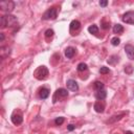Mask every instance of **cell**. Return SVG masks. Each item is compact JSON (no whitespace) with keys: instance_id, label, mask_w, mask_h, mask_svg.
<instances>
[{"instance_id":"cell-1","label":"cell","mask_w":134,"mask_h":134,"mask_svg":"<svg viewBox=\"0 0 134 134\" xmlns=\"http://www.w3.org/2000/svg\"><path fill=\"white\" fill-rule=\"evenodd\" d=\"M17 23V17L13 16V15H4L1 16L0 18V24L2 28H5L7 26H14Z\"/></svg>"},{"instance_id":"cell-2","label":"cell","mask_w":134,"mask_h":134,"mask_svg":"<svg viewBox=\"0 0 134 134\" xmlns=\"http://www.w3.org/2000/svg\"><path fill=\"white\" fill-rule=\"evenodd\" d=\"M34 75L37 80H45L48 76V69L45 66H40L36 69Z\"/></svg>"},{"instance_id":"cell-3","label":"cell","mask_w":134,"mask_h":134,"mask_svg":"<svg viewBox=\"0 0 134 134\" xmlns=\"http://www.w3.org/2000/svg\"><path fill=\"white\" fill-rule=\"evenodd\" d=\"M57 17H58V9H57V7H51L49 9H47L43 14L42 19L43 20H54Z\"/></svg>"},{"instance_id":"cell-4","label":"cell","mask_w":134,"mask_h":134,"mask_svg":"<svg viewBox=\"0 0 134 134\" xmlns=\"http://www.w3.org/2000/svg\"><path fill=\"white\" fill-rule=\"evenodd\" d=\"M0 7L2 10L6 12V13H10L15 8V3L13 1H2L0 3Z\"/></svg>"},{"instance_id":"cell-5","label":"cell","mask_w":134,"mask_h":134,"mask_svg":"<svg viewBox=\"0 0 134 134\" xmlns=\"http://www.w3.org/2000/svg\"><path fill=\"white\" fill-rule=\"evenodd\" d=\"M121 20L125 23L128 24H134V12L133 10H129L127 13H125L121 17Z\"/></svg>"},{"instance_id":"cell-6","label":"cell","mask_w":134,"mask_h":134,"mask_svg":"<svg viewBox=\"0 0 134 134\" xmlns=\"http://www.w3.org/2000/svg\"><path fill=\"white\" fill-rule=\"evenodd\" d=\"M66 96H68V91H67L66 89H64V88H59V89L55 91L52 100H53V103H57L58 97H59V98H60V97H63V98H64V97H66Z\"/></svg>"},{"instance_id":"cell-7","label":"cell","mask_w":134,"mask_h":134,"mask_svg":"<svg viewBox=\"0 0 134 134\" xmlns=\"http://www.w3.org/2000/svg\"><path fill=\"white\" fill-rule=\"evenodd\" d=\"M125 51L130 60H134V46L131 44H127L125 46Z\"/></svg>"},{"instance_id":"cell-8","label":"cell","mask_w":134,"mask_h":134,"mask_svg":"<svg viewBox=\"0 0 134 134\" xmlns=\"http://www.w3.org/2000/svg\"><path fill=\"white\" fill-rule=\"evenodd\" d=\"M125 115H126V112H121V113H119V114H115V115H113L112 117H110L106 122H107V124H113V122H115V121L120 120Z\"/></svg>"},{"instance_id":"cell-9","label":"cell","mask_w":134,"mask_h":134,"mask_svg":"<svg viewBox=\"0 0 134 134\" xmlns=\"http://www.w3.org/2000/svg\"><path fill=\"white\" fill-rule=\"evenodd\" d=\"M66 85H67V88L71 91H77L79 90V85L74 80H68Z\"/></svg>"},{"instance_id":"cell-10","label":"cell","mask_w":134,"mask_h":134,"mask_svg":"<svg viewBox=\"0 0 134 134\" xmlns=\"http://www.w3.org/2000/svg\"><path fill=\"white\" fill-rule=\"evenodd\" d=\"M10 118H12V121H13L14 125H20L23 120V117H22L21 113H14Z\"/></svg>"},{"instance_id":"cell-11","label":"cell","mask_w":134,"mask_h":134,"mask_svg":"<svg viewBox=\"0 0 134 134\" xmlns=\"http://www.w3.org/2000/svg\"><path fill=\"white\" fill-rule=\"evenodd\" d=\"M80 27H81V23H80V21H77V20H73V21H71V23H70V25H69L70 32H73V31L79 30Z\"/></svg>"},{"instance_id":"cell-12","label":"cell","mask_w":134,"mask_h":134,"mask_svg":"<svg viewBox=\"0 0 134 134\" xmlns=\"http://www.w3.org/2000/svg\"><path fill=\"white\" fill-rule=\"evenodd\" d=\"M9 53H10V48L8 46H2L0 48V55L2 59H5L6 57H8Z\"/></svg>"},{"instance_id":"cell-13","label":"cell","mask_w":134,"mask_h":134,"mask_svg":"<svg viewBox=\"0 0 134 134\" xmlns=\"http://www.w3.org/2000/svg\"><path fill=\"white\" fill-rule=\"evenodd\" d=\"M74 53H75V49H74L73 47H71V46H69V47H67V48L65 49V57H66L67 59L73 58Z\"/></svg>"},{"instance_id":"cell-14","label":"cell","mask_w":134,"mask_h":134,"mask_svg":"<svg viewBox=\"0 0 134 134\" xmlns=\"http://www.w3.org/2000/svg\"><path fill=\"white\" fill-rule=\"evenodd\" d=\"M93 108H94L95 112H97V113H103L104 110H105V105H104L103 103H100V102H96V103L94 104Z\"/></svg>"},{"instance_id":"cell-15","label":"cell","mask_w":134,"mask_h":134,"mask_svg":"<svg viewBox=\"0 0 134 134\" xmlns=\"http://www.w3.org/2000/svg\"><path fill=\"white\" fill-rule=\"evenodd\" d=\"M106 96H107V91L104 90V89L98 90V91L96 92V94H95V97H96L98 100H103V99H105Z\"/></svg>"},{"instance_id":"cell-16","label":"cell","mask_w":134,"mask_h":134,"mask_svg":"<svg viewBox=\"0 0 134 134\" xmlns=\"http://www.w3.org/2000/svg\"><path fill=\"white\" fill-rule=\"evenodd\" d=\"M39 95H40V97H41L42 99H45V98H47L48 95H49V90H48L47 88H41L40 91H39Z\"/></svg>"},{"instance_id":"cell-17","label":"cell","mask_w":134,"mask_h":134,"mask_svg":"<svg viewBox=\"0 0 134 134\" xmlns=\"http://www.w3.org/2000/svg\"><path fill=\"white\" fill-rule=\"evenodd\" d=\"M113 32H114V34H122V32H124V27H122V25H120V24H115V25L113 26Z\"/></svg>"},{"instance_id":"cell-18","label":"cell","mask_w":134,"mask_h":134,"mask_svg":"<svg viewBox=\"0 0 134 134\" xmlns=\"http://www.w3.org/2000/svg\"><path fill=\"white\" fill-rule=\"evenodd\" d=\"M88 31H89L90 34H92V35H96V34L98 32V27H97L95 24L90 25V26L88 27Z\"/></svg>"},{"instance_id":"cell-19","label":"cell","mask_w":134,"mask_h":134,"mask_svg":"<svg viewBox=\"0 0 134 134\" xmlns=\"http://www.w3.org/2000/svg\"><path fill=\"white\" fill-rule=\"evenodd\" d=\"M94 89H96V91H98V90H102V89H104V84L102 83V82H99V81H96L95 83H94Z\"/></svg>"},{"instance_id":"cell-20","label":"cell","mask_w":134,"mask_h":134,"mask_svg":"<svg viewBox=\"0 0 134 134\" xmlns=\"http://www.w3.org/2000/svg\"><path fill=\"white\" fill-rule=\"evenodd\" d=\"M87 64H85V63H80L79 65H77V67H76V69L79 70V71H85V70H87Z\"/></svg>"},{"instance_id":"cell-21","label":"cell","mask_w":134,"mask_h":134,"mask_svg":"<svg viewBox=\"0 0 134 134\" xmlns=\"http://www.w3.org/2000/svg\"><path fill=\"white\" fill-rule=\"evenodd\" d=\"M119 43H120V39H119V38L114 37V38L111 39V44H112L113 46H117V45H119Z\"/></svg>"},{"instance_id":"cell-22","label":"cell","mask_w":134,"mask_h":134,"mask_svg":"<svg viewBox=\"0 0 134 134\" xmlns=\"http://www.w3.org/2000/svg\"><path fill=\"white\" fill-rule=\"evenodd\" d=\"M64 117H62V116H60V117H57L55 119H54V122H55V125L57 126H61L63 122H64Z\"/></svg>"},{"instance_id":"cell-23","label":"cell","mask_w":134,"mask_h":134,"mask_svg":"<svg viewBox=\"0 0 134 134\" xmlns=\"http://www.w3.org/2000/svg\"><path fill=\"white\" fill-rule=\"evenodd\" d=\"M109 71H110L109 67H106V66H103V67H100V69H99V72H100L102 74H106V73H109Z\"/></svg>"},{"instance_id":"cell-24","label":"cell","mask_w":134,"mask_h":134,"mask_svg":"<svg viewBox=\"0 0 134 134\" xmlns=\"http://www.w3.org/2000/svg\"><path fill=\"white\" fill-rule=\"evenodd\" d=\"M53 34H54V32H53V30L49 28V29H47V30L45 31V37H46V38H49V37H52V36H53Z\"/></svg>"},{"instance_id":"cell-25","label":"cell","mask_w":134,"mask_h":134,"mask_svg":"<svg viewBox=\"0 0 134 134\" xmlns=\"http://www.w3.org/2000/svg\"><path fill=\"white\" fill-rule=\"evenodd\" d=\"M132 71H133V67H132L131 65H129V66L125 67V72H126V73L131 74V73H132Z\"/></svg>"},{"instance_id":"cell-26","label":"cell","mask_w":134,"mask_h":134,"mask_svg":"<svg viewBox=\"0 0 134 134\" xmlns=\"http://www.w3.org/2000/svg\"><path fill=\"white\" fill-rule=\"evenodd\" d=\"M109 27V22H105V21H102V28L104 29H107Z\"/></svg>"},{"instance_id":"cell-27","label":"cell","mask_w":134,"mask_h":134,"mask_svg":"<svg viewBox=\"0 0 134 134\" xmlns=\"http://www.w3.org/2000/svg\"><path fill=\"white\" fill-rule=\"evenodd\" d=\"M107 4H108V1H107V0H100V1H99V5L103 6V7L107 6Z\"/></svg>"},{"instance_id":"cell-28","label":"cell","mask_w":134,"mask_h":134,"mask_svg":"<svg viewBox=\"0 0 134 134\" xmlns=\"http://www.w3.org/2000/svg\"><path fill=\"white\" fill-rule=\"evenodd\" d=\"M74 129H75V126L72 125V124H70V125L67 126V130H68V131H73Z\"/></svg>"},{"instance_id":"cell-29","label":"cell","mask_w":134,"mask_h":134,"mask_svg":"<svg viewBox=\"0 0 134 134\" xmlns=\"http://www.w3.org/2000/svg\"><path fill=\"white\" fill-rule=\"evenodd\" d=\"M3 40H4V34H3V32H1V34H0V41L2 42Z\"/></svg>"},{"instance_id":"cell-30","label":"cell","mask_w":134,"mask_h":134,"mask_svg":"<svg viewBox=\"0 0 134 134\" xmlns=\"http://www.w3.org/2000/svg\"><path fill=\"white\" fill-rule=\"evenodd\" d=\"M126 134H133V133H132L131 131H127V132H126Z\"/></svg>"}]
</instances>
